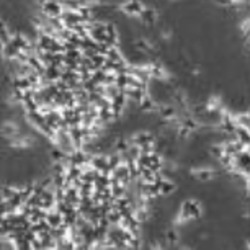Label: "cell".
<instances>
[{"label":"cell","instance_id":"6da1fadb","mask_svg":"<svg viewBox=\"0 0 250 250\" xmlns=\"http://www.w3.org/2000/svg\"><path fill=\"white\" fill-rule=\"evenodd\" d=\"M201 213H203L201 205H200V203H198L196 200H187V201L182 205L180 216L183 218V221L198 219V218L201 216Z\"/></svg>","mask_w":250,"mask_h":250},{"label":"cell","instance_id":"7a4b0ae2","mask_svg":"<svg viewBox=\"0 0 250 250\" xmlns=\"http://www.w3.org/2000/svg\"><path fill=\"white\" fill-rule=\"evenodd\" d=\"M88 165L93 170H97L98 173H105V175H110V165H108V155H102V154H95L92 155L90 160H88Z\"/></svg>","mask_w":250,"mask_h":250},{"label":"cell","instance_id":"3957f363","mask_svg":"<svg viewBox=\"0 0 250 250\" xmlns=\"http://www.w3.org/2000/svg\"><path fill=\"white\" fill-rule=\"evenodd\" d=\"M64 12L62 3L59 2H46L43 3V17L49 18V20H59Z\"/></svg>","mask_w":250,"mask_h":250},{"label":"cell","instance_id":"277c9868","mask_svg":"<svg viewBox=\"0 0 250 250\" xmlns=\"http://www.w3.org/2000/svg\"><path fill=\"white\" fill-rule=\"evenodd\" d=\"M0 133H2L3 136H7V141H8V139H13L15 136H18L21 131H20V126H18L17 121L5 120L2 125H0Z\"/></svg>","mask_w":250,"mask_h":250},{"label":"cell","instance_id":"5b68a950","mask_svg":"<svg viewBox=\"0 0 250 250\" xmlns=\"http://www.w3.org/2000/svg\"><path fill=\"white\" fill-rule=\"evenodd\" d=\"M155 185H157L159 196H168V195H172V193L177 190L175 183H173L172 180H168V178H165L164 175L160 177L157 182H155Z\"/></svg>","mask_w":250,"mask_h":250},{"label":"cell","instance_id":"8992f818","mask_svg":"<svg viewBox=\"0 0 250 250\" xmlns=\"http://www.w3.org/2000/svg\"><path fill=\"white\" fill-rule=\"evenodd\" d=\"M110 195H111V198L128 196V187L121 185V183H116V182H111L110 183Z\"/></svg>","mask_w":250,"mask_h":250},{"label":"cell","instance_id":"52a82bcc","mask_svg":"<svg viewBox=\"0 0 250 250\" xmlns=\"http://www.w3.org/2000/svg\"><path fill=\"white\" fill-rule=\"evenodd\" d=\"M144 10V5L141 2H126L123 5V12L128 15H141V12Z\"/></svg>","mask_w":250,"mask_h":250},{"label":"cell","instance_id":"ba28073f","mask_svg":"<svg viewBox=\"0 0 250 250\" xmlns=\"http://www.w3.org/2000/svg\"><path fill=\"white\" fill-rule=\"evenodd\" d=\"M141 20H143L146 25H154L155 20H157V13H155L154 8H146L144 7V10L141 12Z\"/></svg>","mask_w":250,"mask_h":250},{"label":"cell","instance_id":"9c48e42d","mask_svg":"<svg viewBox=\"0 0 250 250\" xmlns=\"http://www.w3.org/2000/svg\"><path fill=\"white\" fill-rule=\"evenodd\" d=\"M193 175L200 182H209V180H213L214 173L211 168H196V170H193Z\"/></svg>","mask_w":250,"mask_h":250},{"label":"cell","instance_id":"30bf717a","mask_svg":"<svg viewBox=\"0 0 250 250\" xmlns=\"http://www.w3.org/2000/svg\"><path fill=\"white\" fill-rule=\"evenodd\" d=\"M139 106H141V110H144V111H150V110H154L155 108V102L150 98L149 95H146L143 100H141L139 103Z\"/></svg>","mask_w":250,"mask_h":250},{"label":"cell","instance_id":"8fae6325","mask_svg":"<svg viewBox=\"0 0 250 250\" xmlns=\"http://www.w3.org/2000/svg\"><path fill=\"white\" fill-rule=\"evenodd\" d=\"M167 240L172 245H175L178 242V234L175 232V230H168V232H167Z\"/></svg>","mask_w":250,"mask_h":250}]
</instances>
